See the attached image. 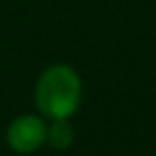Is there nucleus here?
Returning <instances> with one entry per match:
<instances>
[{"instance_id":"f03ea898","label":"nucleus","mask_w":156,"mask_h":156,"mask_svg":"<svg viewBox=\"0 0 156 156\" xmlns=\"http://www.w3.org/2000/svg\"><path fill=\"white\" fill-rule=\"evenodd\" d=\"M48 125L42 115H20L6 129V144L18 154H32L46 144Z\"/></svg>"},{"instance_id":"f257e3e1","label":"nucleus","mask_w":156,"mask_h":156,"mask_svg":"<svg viewBox=\"0 0 156 156\" xmlns=\"http://www.w3.org/2000/svg\"><path fill=\"white\" fill-rule=\"evenodd\" d=\"M83 97L81 77L71 65L53 63L38 77L34 91L36 109L48 121L71 119L77 113Z\"/></svg>"},{"instance_id":"7ed1b4c3","label":"nucleus","mask_w":156,"mask_h":156,"mask_svg":"<svg viewBox=\"0 0 156 156\" xmlns=\"http://www.w3.org/2000/svg\"><path fill=\"white\" fill-rule=\"evenodd\" d=\"M75 140V129L69 122V119H57L48 125L46 142L55 150H65Z\"/></svg>"}]
</instances>
